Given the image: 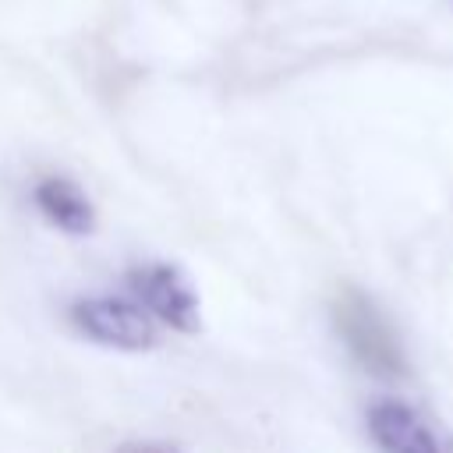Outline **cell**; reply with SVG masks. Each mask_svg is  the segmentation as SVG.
<instances>
[{"mask_svg":"<svg viewBox=\"0 0 453 453\" xmlns=\"http://www.w3.org/2000/svg\"><path fill=\"white\" fill-rule=\"evenodd\" d=\"M333 326L350 350V357L372 375H403L407 357L396 329L382 315V308L357 287H343L333 301Z\"/></svg>","mask_w":453,"mask_h":453,"instance_id":"obj_1","label":"cell"},{"mask_svg":"<svg viewBox=\"0 0 453 453\" xmlns=\"http://www.w3.org/2000/svg\"><path fill=\"white\" fill-rule=\"evenodd\" d=\"M67 322L88 343L120 354H142L159 343V322L134 297L81 294L67 304Z\"/></svg>","mask_w":453,"mask_h":453,"instance_id":"obj_2","label":"cell"},{"mask_svg":"<svg viewBox=\"0 0 453 453\" xmlns=\"http://www.w3.org/2000/svg\"><path fill=\"white\" fill-rule=\"evenodd\" d=\"M127 294L166 329L173 333H198L202 329V301L191 280L173 262H134L124 273Z\"/></svg>","mask_w":453,"mask_h":453,"instance_id":"obj_3","label":"cell"},{"mask_svg":"<svg viewBox=\"0 0 453 453\" xmlns=\"http://www.w3.org/2000/svg\"><path fill=\"white\" fill-rule=\"evenodd\" d=\"M368 439L379 453H453V435L400 400H379L365 411Z\"/></svg>","mask_w":453,"mask_h":453,"instance_id":"obj_4","label":"cell"},{"mask_svg":"<svg viewBox=\"0 0 453 453\" xmlns=\"http://www.w3.org/2000/svg\"><path fill=\"white\" fill-rule=\"evenodd\" d=\"M32 205L60 234L85 237V234L96 230V205H92V198L85 195V188L78 180H71L64 173H42L32 184Z\"/></svg>","mask_w":453,"mask_h":453,"instance_id":"obj_5","label":"cell"},{"mask_svg":"<svg viewBox=\"0 0 453 453\" xmlns=\"http://www.w3.org/2000/svg\"><path fill=\"white\" fill-rule=\"evenodd\" d=\"M117 453H184V449L180 446H170V442H159V439H142V442L120 446Z\"/></svg>","mask_w":453,"mask_h":453,"instance_id":"obj_6","label":"cell"}]
</instances>
